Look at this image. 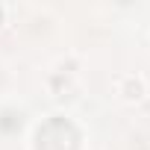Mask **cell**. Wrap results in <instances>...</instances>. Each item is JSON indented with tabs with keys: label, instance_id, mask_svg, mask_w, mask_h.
<instances>
[{
	"label": "cell",
	"instance_id": "1",
	"mask_svg": "<svg viewBox=\"0 0 150 150\" xmlns=\"http://www.w3.org/2000/svg\"><path fill=\"white\" fill-rule=\"evenodd\" d=\"M127 97H129V100H135V97H141V80H135V83L129 80V91H127Z\"/></svg>",
	"mask_w": 150,
	"mask_h": 150
},
{
	"label": "cell",
	"instance_id": "2",
	"mask_svg": "<svg viewBox=\"0 0 150 150\" xmlns=\"http://www.w3.org/2000/svg\"><path fill=\"white\" fill-rule=\"evenodd\" d=\"M3 12H6V9H3V6H0V18H3Z\"/></svg>",
	"mask_w": 150,
	"mask_h": 150
}]
</instances>
